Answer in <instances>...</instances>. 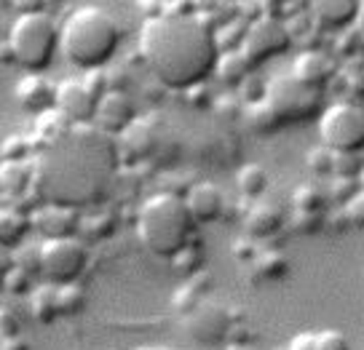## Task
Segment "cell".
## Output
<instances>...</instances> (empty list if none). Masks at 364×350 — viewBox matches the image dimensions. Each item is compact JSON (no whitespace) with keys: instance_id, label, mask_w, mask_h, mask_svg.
Instances as JSON below:
<instances>
[{"instance_id":"6da1fadb","label":"cell","mask_w":364,"mask_h":350,"mask_svg":"<svg viewBox=\"0 0 364 350\" xmlns=\"http://www.w3.org/2000/svg\"><path fill=\"white\" fill-rule=\"evenodd\" d=\"M121 163L113 136L91 124L73 126L57 142L41 147L33 158V185L46 204L78 206L94 204L113 180Z\"/></svg>"},{"instance_id":"7a4b0ae2","label":"cell","mask_w":364,"mask_h":350,"mask_svg":"<svg viewBox=\"0 0 364 350\" xmlns=\"http://www.w3.org/2000/svg\"><path fill=\"white\" fill-rule=\"evenodd\" d=\"M136 54L153 72V80L174 91H188L206 83L220 57L212 30L196 22L193 13H161L145 19L139 27Z\"/></svg>"},{"instance_id":"3957f363","label":"cell","mask_w":364,"mask_h":350,"mask_svg":"<svg viewBox=\"0 0 364 350\" xmlns=\"http://www.w3.org/2000/svg\"><path fill=\"white\" fill-rule=\"evenodd\" d=\"M121 43V27L100 6H78L65 16L59 27V51L70 65L89 70H105Z\"/></svg>"},{"instance_id":"277c9868","label":"cell","mask_w":364,"mask_h":350,"mask_svg":"<svg viewBox=\"0 0 364 350\" xmlns=\"http://www.w3.org/2000/svg\"><path fill=\"white\" fill-rule=\"evenodd\" d=\"M193 225L185 201L174 192L150 195L136 212V236L142 246L166 260H171L193 238Z\"/></svg>"},{"instance_id":"5b68a950","label":"cell","mask_w":364,"mask_h":350,"mask_svg":"<svg viewBox=\"0 0 364 350\" xmlns=\"http://www.w3.org/2000/svg\"><path fill=\"white\" fill-rule=\"evenodd\" d=\"M6 48L11 62L24 67L30 75H41L51 67L59 51V27L46 11L41 13H19L11 22Z\"/></svg>"},{"instance_id":"8992f818","label":"cell","mask_w":364,"mask_h":350,"mask_svg":"<svg viewBox=\"0 0 364 350\" xmlns=\"http://www.w3.org/2000/svg\"><path fill=\"white\" fill-rule=\"evenodd\" d=\"M265 102L282 124H300L321 110V91L303 86L289 72H279L265 80Z\"/></svg>"},{"instance_id":"52a82bcc","label":"cell","mask_w":364,"mask_h":350,"mask_svg":"<svg viewBox=\"0 0 364 350\" xmlns=\"http://www.w3.org/2000/svg\"><path fill=\"white\" fill-rule=\"evenodd\" d=\"M321 145L332 153H362L364 113L356 102H332L318 115Z\"/></svg>"},{"instance_id":"ba28073f","label":"cell","mask_w":364,"mask_h":350,"mask_svg":"<svg viewBox=\"0 0 364 350\" xmlns=\"http://www.w3.org/2000/svg\"><path fill=\"white\" fill-rule=\"evenodd\" d=\"M41 257V273L46 275V283L65 286L78 283V278L89 268V248L78 238H51L38 246Z\"/></svg>"},{"instance_id":"9c48e42d","label":"cell","mask_w":364,"mask_h":350,"mask_svg":"<svg viewBox=\"0 0 364 350\" xmlns=\"http://www.w3.org/2000/svg\"><path fill=\"white\" fill-rule=\"evenodd\" d=\"M289 35H287L284 24L279 19H255V22L247 24V33H244V40H241V54L247 57L252 67L255 65H262L273 57H282L284 51H289Z\"/></svg>"},{"instance_id":"30bf717a","label":"cell","mask_w":364,"mask_h":350,"mask_svg":"<svg viewBox=\"0 0 364 350\" xmlns=\"http://www.w3.org/2000/svg\"><path fill=\"white\" fill-rule=\"evenodd\" d=\"M185 329L188 334L201 345H217L230 334V310L217 305L212 300H201L193 310L185 313Z\"/></svg>"},{"instance_id":"8fae6325","label":"cell","mask_w":364,"mask_h":350,"mask_svg":"<svg viewBox=\"0 0 364 350\" xmlns=\"http://www.w3.org/2000/svg\"><path fill=\"white\" fill-rule=\"evenodd\" d=\"M132 124H134V104H132V99L126 94H121V91H107V94H102L97 99L94 118H91L94 128H100L107 136H118L124 134Z\"/></svg>"},{"instance_id":"7c38bea8","label":"cell","mask_w":364,"mask_h":350,"mask_svg":"<svg viewBox=\"0 0 364 350\" xmlns=\"http://www.w3.org/2000/svg\"><path fill=\"white\" fill-rule=\"evenodd\" d=\"M94 107L97 102L89 91L83 89L80 78H65L54 86V110H59L73 126L91 124Z\"/></svg>"},{"instance_id":"4fadbf2b","label":"cell","mask_w":364,"mask_h":350,"mask_svg":"<svg viewBox=\"0 0 364 350\" xmlns=\"http://www.w3.org/2000/svg\"><path fill=\"white\" fill-rule=\"evenodd\" d=\"M306 11L318 33H341L362 16V3L356 0H314Z\"/></svg>"},{"instance_id":"5bb4252c","label":"cell","mask_w":364,"mask_h":350,"mask_svg":"<svg viewBox=\"0 0 364 350\" xmlns=\"http://www.w3.org/2000/svg\"><path fill=\"white\" fill-rule=\"evenodd\" d=\"M78 225V212L68 209V206L43 204L30 214V227H35L43 236V241H51V238H75Z\"/></svg>"},{"instance_id":"9a60e30c","label":"cell","mask_w":364,"mask_h":350,"mask_svg":"<svg viewBox=\"0 0 364 350\" xmlns=\"http://www.w3.org/2000/svg\"><path fill=\"white\" fill-rule=\"evenodd\" d=\"M335 72H338L335 62H332L321 48H316V51H300L289 75H292L295 80H300L303 86H308V89L321 91L324 86H330L332 83Z\"/></svg>"},{"instance_id":"2e32d148","label":"cell","mask_w":364,"mask_h":350,"mask_svg":"<svg viewBox=\"0 0 364 350\" xmlns=\"http://www.w3.org/2000/svg\"><path fill=\"white\" fill-rule=\"evenodd\" d=\"M241 222L247 230L244 236L252 241H265L284 227V212L268 201H250V206L241 212Z\"/></svg>"},{"instance_id":"e0dca14e","label":"cell","mask_w":364,"mask_h":350,"mask_svg":"<svg viewBox=\"0 0 364 350\" xmlns=\"http://www.w3.org/2000/svg\"><path fill=\"white\" fill-rule=\"evenodd\" d=\"M188 212L193 217V222H215L223 217V204H225V195L217 187L215 182H198L188 190V198H182Z\"/></svg>"},{"instance_id":"ac0fdd59","label":"cell","mask_w":364,"mask_h":350,"mask_svg":"<svg viewBox=\"0 0 364 350\" xmlns=\"http://www.w3.org/2000/svg\"><path fill=\"white\" fill-rule=\"evenodd\" d=\"M16 102L24 113L41 115L54 107V86L41 75H24L16 86Z\"/></svg>"},{"instance_id":"d6986e66","label":"cell","mask_w":364,"mask_h":350,"mask_svg":"<svg viewBox=\"0 0 364 350\" xmlns=\"http://www.w3.org/2000/svg\"><path fill=\"white\" fill-rule=\"evenodd\" d=\"M73 128L65 115L59 113V110H46V113L35 115V128H33V136H30V142H33L35 153L41 150V147L51 145V142H57L59 136H65Z\"/></svg>"},{"instance_id":"ffe728a7","label":"cell","mask_w":364,"mask_h":350,"mask_svg":"<svg viewBox=\"0 0 364 350\" xmlns=\"http://www.w3.org/2000/svg\"><path fill=\"white\" fill-rule=\"evenodd\" d=\"M241 118H244V126L257 136L276 134V131L282 128L279 115L273 113L271 104L265 102V99H262V102H255V104H244V107H241Z\"/></svg>"},{"instance_id":"44dd1931","label":"cell","mask_w":364,"mask_h":350,"mask_svg":"<svg viewBox=\"0 0 364 350\" xmlns=\"http://www.w3.org/2000/svg\"><path fill=\"white\" fill-rule=\"evenodd\" d=\"M252 273L257 281H282L289 273V260L279 248H260L252 262Z\"/></svg>"},{"instance_id":"7402d4cb","label":"cell","mask_w":364,"mask_h":350,"mask_svg":"<svg viewBox=\"0 0 364 350\" xmlns=\"http://www.w3.org/2000/svg\"><path fill=\"white\" fill-rule=\"evenodd\" d=\"M30 230V217L19 209H0V246L14 248Z\"/></svg>"},{"instance_id":"603a6c76","label":"cell","mask_w":364,"mask_h":350,"mask_svg":"<svg viewBox=\"0 0 364 350\" xmlns=\"http://www.w3.org/2000/svg\"><path fill=\"white\" fill-rule=\"evenodd\" d=\"M33 160L0 163V187L11 195H22L33 187Z\"/></svg>"},{"instance_id":"cb8c5ba5","label":"cell","mask_w":364,"mask_h":350,"mask_svg":"<svg viewBox=\"0 0 364 350\" xmlns=\"http://www.w3.org/2000/svg\"><path fill=\"white\" fill-rule=\"evenodd\" d=\"M30 313L38 324H54L59 318L57 313V286L41 283L30 289Z\"/></svg>"},{"instance_id":"d4e9b609","label":"cell","mask_w":364,"mask_h":350,"mask_svg":"<svg viewBox=\"0 0 364 350\" xmlns=\"http://www.w3.org/2000/svg\"><path fill=\"white\" fill-rule=\"evenodd\" d=\"M236 187H239L241 198L247 201H260L262 192L268 190V171L260 163H247L241 166L236 174Z\"/></svg>"},{"instance_id":"484cf974","label":"cell","mask_w":364,"mask_h":350,"mask_svg":"<svg viewBox=\"0 0 364 350\" xmlns=\"http://www.w3.org/2000/svg\"><path fill=\"white\" fill-rule=\"evenodd\" d=\"M215 72L223 80H228V83L239 86L241 80L252 72V65L247 62V57H244L241 51H223L215 62Z\"/></svg>"},{"instance_id":"4316f807","label":"cell","mask_w":364,"mask_h":350,"mask_svg":"<svg viewBox=\"0 0 364 350\" xmlns=\"http://www.w3.org/2000/svg\"><path fill=\"white\" fill-rule=\"evenodd\" d=\"M292 206H295L297 214H324L327 192L321 190L318 185H314V182H306L292 195Z\"/></svg>"},{"instance_id":"83f0119b","label":"cell","mask_w":364,"mask_h":350,"mask_svg":"<svg viewBox=\"0 0 364 350\" xmlns=\"http://www.w3.org/2000/svg\"><path fill=\"white\" fill-rule=\"evenodd\" d=\"M78 230L89 241H105V238H110L115 233V214L107 212V209H97V212H91L89 217L80 219Z\"/></svg>"},{"instance_id":"f1b7e54d","label":"cell","mask_w":364,"mask_h":350,"mask_svg":"<svg viewBox=\"0 0 364 350\" xmlns=\"http://www.w3.org/2000/svg\"><path fill=\"white\" fill-rule=\"evenodd\" d=\"M209 283H212V278H209L206 273H196V275H191V281L177 289L174 307H177V310H182V313L193 310V307L204 300V292H206V286H209Z\"/></svg>"},{"instance_id":"f546056e","label":"cell","mask_w":364,"mask_h":350,"mask_svg":"<svg viewBox=\"0 0 364 350\" xmlns=\"http://www.w3.org/2000/svg\"><path fill=\"white\" fill-rule=\"evenodd\" d=\"M86 307V289L80 283L57 286V313L59 316H78Z\"/></svg>"},{"instance_id":"4dcf8cb0","label":"cell","mask_w":364,"mask_h":350,"mask_svg":"<svg viewBox=\"0 0 364 350\" xmlns=\"http://www.w3.org/2000/svg\"><path fill=\"white\" fill-rule=\"evenodd\" d=\"M201 262H204V251H201V244H198L196 238H191V241L171 257L174 270L185 273V275H196V273L201 270Z\"/></svg>"},{"instance_id":"1f68e13d","label":"cell","mask_w":364,"mask_h":350,"mask_svg":"<svg viewBox=\"0 0 364 350\" xmlns=\"http://www.w3.org/2000/svg\"><path fill=\"white\" fill-rule=\"evenodd\" d=\"M244 33H247V22L244 19H233V22H225L223 27H217L215 33V43L217 51H239L241 40H244Z\"/></svg>"},{"instance_id":"d6a6232c","label":"cell","mask_w":364,"mask_h":350,"mask_svg":"<svg viewBox=\"0 0 364 350\" xmlns=\"http://www.w3.org/2000/svg\"><path fill=\"white\" fill-rule=\"evenodd\" d=\"M30 155H35V147L30 142V136L14 134L6 136L0 142V158L3 163H19V160H30Z\"/></svg>"},{"instance_id":"836d02e7","label":"cell","mask_w":364,"mask_h":350,"mask_svg":"<svg viewBox=\"0 0 364 350\" xmlns=\"http://www.w3.org/2000/svg\"><path fill=\"white\" fill-rule=\"evenodd\" d=\"M335 51H338L341 57L348 59V62H351V59H359V54H362V16H359L351 27L343 30L341 38L335 40Z\"/></svg>"},{"instance_id":"e575fe53","label":"cell","mask_w":364,"mask_h":350,"mask_svg":"<svg viewBox=\"0 0 364 350\" xmlns=\"http://www.w3.org/2000/svg\"><path fill=\"white\" fill-rule=\"evenodd\" d=\"M362 174V153H335L332 155V177L359 180Z\"/></svg>"},{"instance_id":"d590c367","label":"cell","mask_w":364,"mask_h":350,"mask_svg":"<svg viewBox=\"0 0 364 350\" xmlns=\"http://www.w3.org/2000/svg\"><path fill=\"white\" fill-rule=\"evenodd\" d=\"M236 89H239L236 91V97H239L241 104H255V102H262V99H265V78L255 75V72H250Z\"/></svg>"},{"instance_id":"8d00e7d4","label":"cell","mask_w":364,"mask_h":350,"mask_svg":"<svg viewBox=\"0 0 364 350\" xmlns=\"http://www.w3.org/2000/svg\"><path fill=\"white\" fill-rule=\"evenodd\" d=\"M332 150H327L324 145L314 147L306 153V166L314 177H332Z\"/></svg>"},{"instance_id":"74e56055","label":"cell","mask_w":364,"mask_h":350,"mask_svg":"<svg viewBox=\"0 0 364 350\" xmlns=\"http://www.w3.org/2000/svg\"><path fill=\"white\" fill-rule=\"evenodd\" d=\"M359 180H341V177H332V185L330 190H327V201L338 206H346L351 198L359 195Z\"/></svg>"},{"instance_id":"f35d334b","label":"cell","mask_w":364,"mask_h":350,"mask_svg":"<svg viewBox=\"0 0 364 350\" xmlns=\"http://www.w3.org/2000/svg\"><path fill=\"white\" fill-rule=\"evenodd\" d=\"M314 350H351V345L341 329H324L314 334Z\"/></svg>"},{"instance_id":"ab89813d","label":"cell","mask_w":364,"mask_h":350,"mask_svg":"<svg viewBox=\"0 0 364 350\" xmlns=\"http://www.w3.org/2000/svg\"><path fill=\"white\" fill-rule=\"evenodd\" d=\"M3 286H6V292L11 294H27L33 289V275L11 265V268L3 270Z\"/></svg>"},{"instance_id":"60d3db41","label":"cell","mask_w":364,"mask_h":350,"mask_svg":"<svg viewBox=\"0 0 364 350\" xmlns=\"http://www.w3.org/2000/svg\"><path fill=\"white\" fill-rule=\"evenodd\" d=\"M11 265L14 268H19V270H24V273H30V275H38V273H41V257H38V248H33V246L19 248V251L14 254Z\"/></svg>"},{"instance_id":"b9f144b4","label":"cell","mask_w":364,"mask_h":350,"mask_svg":"<svg viewBox=\"0 0 364 350\" xmlns=\"http://www.w3.org/2000/svg\"><path fill=\"white\" fill-rule=\"evenodd\" d=\"M80 83H83V89L94 97V102H97L102 94H107V78H105V70H89V72L80 78Z\"/></svg>"},{"instance_id":"7bdbcfd3","label":"cell","mask_w":364,"mask_h":350,"mask_svg":"<svg viewBox=\"0 0 364 350\" xmlns=\"http://www.w3.org/2000/svg\"><path fill=\"white\" fill-rule=\"evenodd\" d=\"M292 227H295L297 233H303V236H314V233H318L324 227V214H297L295 212Z\"/></svg>"},{"instance_id":"ee69618b","label":"cell","mask_w":364,"mask_h":350,"mask_svg":"<svg viewBox=\"0 0 364 350\" xmlns=\"http://www.w3.org/2000/svg\"><path fill=\"white\" fill-rule=\"evenodd\" d=\"M257 251H260V246H257V241H252V238L241 236L233 241V257L239 262H247V265H252L255 262V257H257Z\"/></svg>"},{"instance_id":"f6af8a7d","label":"cell","mask_w":364,"mask_h":350,"mask_svg":"<svg viewBox=\"0 0 364 350\" xmlns=\"http://www.w3.org/2000/svg\"><path fill=\"white\" fill-rule=\"evenodd\" d=\"M0 337H19V318H16V310H11V307H0Z\"/></svg>"},{"instance_id":"bcb514c9","label":"cell","mask_w":364,"mask_h":350,"mask_svg":"<svg viewBox=\"0 0 364 350\" xmlns=\"http://www.w3.org/2000/svg\"><path fill=\"white\" fill-rule=\"evenodd\" d=\"M185 97H188V102L193 104V107H212V102H215V94L209 89V83H198L193 89H188Z\"/></svg>"},{"instance_id":"7dc6e473","label":"cell","mask_w":364,"mask_h":350,"mask_svg":"<svg viewBox=\"0 0 364 350\" xmlns=\"http://www.w3.org/2000/svg\"><path fill=\"white\" fill-rule=\"evenodd\" d=\"M341 209H343V214H346V219H348V225L362 227V222H364V198H362V192H359L356 198H351L346 206H341Z\"/></svg>"},{"instance_id":"c3c4849f","label":"cell","mask_w":364,"mask_h":350,"mask_svg":"<svg viewBox=\"0 0 364 350\" xmlns=\"http://www.w3.org/2000/svg\"><path fill=\"white\" fill-rule=\"evenodd\" d=\"M212 107H215L220 115H241V107H244V104L239 102L236 94H223V97H215Z\"/></svg>"},{"instance_id":"681fc988","label":"cell","mask_w":364,"mask_h":350,"mask_svg":"<svg viewBox=\"0 0 364 350\" xmlns=\"http://www.w3.org/2000/svg\"><path fill=\"white\" fill-rule=\"evenodd\" d=\"M289 350H314V334H308V332L297 334V337L292 339Z\"/></svg>"},{"instance_id":"f907efd6","label":"cell","mask_w":364,"mask_h":350,"mask_svg":"<svg viewBox=\"0 0 364 350\" xmlns=\"http://www.w3.org/2000/svg\"><path fill=\"white\" fill-rule=\"evenodd\" d=\"M46 9V3H16L19 13H41Z\"/></svg>"},{"instance_id":"816d5d0a","label":"cell","mask_w":364,"mask_h":350,"mask_svg":"<svg viewBox=\"0 0 364 350\" xmlns=\"http://www.w3.org/2000/svg\"><path fill=\"white\" fill-rule=\"evenodd\" d=\"M6 345H3V350H27V342H22L19 337H11V339H3Z\"/></svg>"},{"instance_id":"f5cc1de1","label":"cell","mask_w":364,"mask_h":350,"mask_svg":"<svg viewBox=\"0 0 364 350\" xmlns=\"http://www.w3.org/2000/svg\"><path fill=\"white\" fill-rule=\"evenodd\" d=\"M0 48H3V40H0Z\"/></svg>"}]
</instances>
